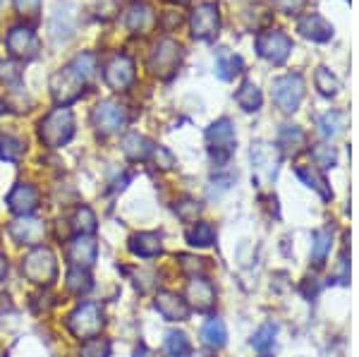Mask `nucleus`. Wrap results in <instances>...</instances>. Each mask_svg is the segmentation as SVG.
<instances>
[{
    "instance_id": "nucleus-28",
    "label": "nucleus",
    "mask_w": 359,
    "mask_h": 357,
    "mask_svg": "<svg viewBox=\"0 0 359 357\" xmlns=\"http://www.w3.org/2000/svg\"><path fill=\"white\" fill-rule=\"evenodd\" d=\"M235 99L249 113L259 111V108H262V91H259V86L254 84V82H245V84H242V89L237 91Z\"/></svg>"
},
{
    "instance_id": "nucleus-17",
    "label": "nucleus",
    "mask_w": 359,
    "mask_h": 357,
    "mask_svg": "<svg viewBox=\"0 0 359 357\" xmlns=\"http://www.w3.org/2000/svg\"><path fill=\"white\" fill-rule=\"evenodd\" d=\"M156 309H158V314L168 321H184L189 316L187 302L180 295H175V292H168V290L156 295Z\"/></svg>"
},
{
    "instance_id": "nucleus-12",
    "label": "nucleus",
    "mask_w": 359,
    "mask_h": 357,
    "mask_svg": "<svg viewBox=\"0 0 359 357\" xmlns=\"http://www.w3.org/2000/svg\"><path fill=\"white\" fill-rule=\"evenodd\" d=\"M221 27V15H218V5L216 3H204L192 13V34L194 39L208 41L218 34Z\"/></svg>"
},
{
    "instance_id": "nucleus-26",
    "label": "nucleus",
    "mask_w": 359,
    "mask_h": 357,
    "mask_svg": "<svg viewBox=\"0 0 359 357\" xmlns=\"http://www.w3.org/2000/svg\"><path fill=\"white\" fill-rule=\"evenodd\" d=\"M216 72L221 79H233L235 74L242 72V58L230 53L228 48H221L216 55Z\"/></svg>"
},
{
    "instance_id": "nucleus-7",
    "label": "nucleus",
    "mask_w": 359,
    "mask_h": 357,
    "mask_svg": "<svg viewBox=\"0 0 359 357\" xmlns=\"http://www.w3.org/2000/svg\"><path fill=\"white\" fill-rule=\"evenodd\" d=\"M208 149H211V156L216 159V163H225L235 151V128L228 118L213 123L206 132Z\"/></svg>"
},
{
    "instance_id": "nucleus-15",
    "label": "nucleus",
    "mask_w": 359,
    "mask_h": 357,
    "mask_svg": "<svg viewBox=\"0 0 359 357\" xmlns=\"http://www.w3.org/2000/svg\"><path fill=\"white\" fill-rule=\"evenodd\" d=\"M278 156L276 147H269V144H257L252 149V163H254V173L262 182H271L278 173Z\"/></svg>"
},
{
    "instance_id": "nucleus-47",
    "label": "nucleus",
    "mask_w": 359,
    "mask_h": 357,
    "mask_svg": "<svg viewBox=\"0 0 359 357\" xmlns=\"http://www.w3.org/2000/svg\"><path fill=\"white\" fill-rule=\"evenodd\" d=\"M5 274H8V259L0 255V278H3Z\"/></svg>"
},
{
    "instance_id": "nucleus-4",
    "label": "nucleus",
    "mask_w": 359,
    "mask_h": 357,
    "mask_svg": "<svg viewBox=\"0 0 359 357\" xmlns=\"http://www.w3.org/2000/svg\"><path fill=\"white\" fill-rule=\"evenodd\" d=\"M91 123L101 135H115L130 123V111L120 101H101L91 113Z\"/></svg>"
},
{
    "instance_id": "nucleus-19",
    "label": "nucleus",
    "mask_w": 359,
    "mask_h": 357,
    "mask_svg": "<svg viewBox=\"0 0 359 357\" xmlns=\"http://www.w3.org/2000/svg\"><path fill=\"white\" fill-rule=\"evenodd\" d=\"M74 25H77L74 5L72 3L57 5V10L53 13V22H50V36H53L55 41H60V39H69L74 32Z\"/></svg>"
},
{
    "instance_id": "nucleus-35",
    "label": "nucleus",
    "mask_w": 359,
    "mask_h": 357,
    "mask_svg": "<svg viewBox=\"0 0 359 357\" xmlns=\"http://www.w3.org/2000/svg\"><path fill=\"white\" fill-rule=\"evenodd\" d=\"M189 353V338L184 336V333H168L165 338V355L168 357H184Z\"/></svg>"
},
{
    "instance_id": "nucleus-49",
    "label": "nucleus",
    "mask_w": 359,
    "mask_h": 357,
    "mask_svg": "<svg viewBox=\"0 0 359 357\" xmlns=\"http://www.w3.org/2000/svg\"><path fill=\"white\" fill-rule=\"evenodd\" d=\"M5 111H8V103H5V101H0V115H3Z\"/></svg>"
},
{
    "instance_id": "nucleus-25",
    "label": "nucleus",
    "mask_w": 359,
    "mask_h": 357,
    "mask_svg": "<svg viewBox=\"0 0 359 357\" xmlns=\"http://www.w3.org/2000/svg\"><path fill=\"white\" fill-rule=\"evenodd\" d=\"M27 151V142L17 135H0V159L10 163H20V159Z\"/></svg>"
},
{
    "instance_id": "nucleus-36",
    "label": "nucleus",
    "mask_w": 359,
    "mask_h": 357,
    "mask_svg": "<svg viewBox=\"0 0 359 357\" xmlns=\"http://www.w3.org/2000/svg\"><path fill=\"white\" fill-rule=\"evenodd\" d=\"M276 324H266L262 326L257 333H254L252 338V345L254 350H259V353H269L271 348H273V341H276Z\"/></svg>"
},
{
    "instance_id": "nucleus-30",
    "label": "nucleus",
    "mask_w": 359,
    "mask_h": 357,
    "mask_svg": "<svg viewBox=\"0 0 359 357\" xmlns=\"http://www.w3.org/2000/svg\"><path fill=\"white\" fill-rule=\"evenodd\" d=\"M201 338H204V343L211 345V348H223L225 338H228V333H225V324L221 319L206 321L204 329H201Z\"/></svg>"
},
{
    "instance_id": "nucleus-13",
    "label": "nucleus",
    "mask_w": 359,
    "mask_h": 357,
    "mask_svg": "<svg viewBox=\"0 0 359 357\" xmlns=\"http://www.w3.org/2000/svg\"><path fill=\"white\" fill-rule=\"evenodd\" d=\"M10 235H13L17 245L36 247L46 238V223L32 216H20L17 221L10 223Z\"/></svg>"
},
{
    "instance_id": "nucleus-31",
    "label": "nucleus",
    "mask_w": 359,
    "mask_h": 357,
    "mask_svg": "<svg viewBox=\"0 0 359 357\" xmlns=\"http://www.w3.org/2000/svg\"><path fill=\"white\" fill-rule=\"evenodd\" d=\"M187 240H189V245H194V247H208L216 240V228H213L211 223H194V226L187 230Z\"/></svg>"
},
{
    "instance_id": "nucleus-43",
    "label": "nucleus",
    "mask_w": 359,
    "mask_h": 357,
    "mask_svg": "<svg viewBox=\"0 0 359 357\" xmlns=\"http://www.w3.org/2000/svg\"><path fill=\"white\" fill-rule=\"evenodd\" d=\"M180 267L189 274H196V271H204L206 264L204 259H196V257H187V255H180Z\"/></svg>"
},
{
    "instance_id": "nucleus-6",
    "label": "nucleus",
    "mask_w": 359,
    "mask_h": 357,
    "mask_svg": "<svg viewBox=\"0 0 359 357\" xmlns=\"http://www.w3.org/2000/svg\"><path fill=\"white\" fill-rule=\"evenodd\" d=\"M304 99V79L302 74H285L273 82V101L283 113H294Z\"/></svg>"
},
{
    "instance_id": "nucleus-9",
    "label": "nucleus",
    "mask_w": 359,
    "mask_h": 357,
    "mask_svg": "<svg viewBox=\"0 0 359 357\" xmlns=\"http://www.w3.org/2000/svg\"><path fill=\"white\" fill-rule=\"evenodd\" d=\"M103 79L111 86L113 91H125L127 86L135 82V62L130 55L115 53L111 60L106 62V70H103Z\"/></svg>"
},
{
    "instance_id": "nucleus-14",
    "label": "nucleus",
    "mask_w": 359,
    "mask_h": 357,
    "mask_svg": "<svg viewBox=\"0 0 359 357\" xmlns=\"http://www.w3.org/2000/svg\"><path fill=\"white\" fill-rule=\"evenodd\" d=\"M8 206L17 216H32L39 209V189L29 182H17L8 197Z\"/></svg>"
},
{
    "instance_id": "nucleus-24",
    "label": "nucleus",
    "mask_w": 359,
    "mask_h": 357,
    "mask_svg": "<svg viewBox=\"0 0 359 357\" xmlns=\"http://www.w3.org/2000/svg\"><path fill=\"white\" fill-rule=\"evenodd\" d=\"M304 144H306V135L299 128H294V125H285L280 130V135H278V147L285 154H299Z\"/></svg>"
},
{
    "instance_id": "nucleus-27",
    "label": "nucleus",
    "mask_w": 359,
    "mask_h": 357,
    "mask_svg": "<svg viewBox=\"0 0 359 357\" xmlns=\"http://www.w3.org/2000/svg\"><path fill=\"white\" fill-rule=\"evenodd\" d=\"M69 67H72V70L82 77L84 84H89V82H94V77L98 72V58L94 53H82V55H77L72 62H69Z\"/></svg>"
},
{
    "instance_id": "nucleus-41",
    "label": "nucleus",
    "mask_w": 359,
    "mask_h": 357,
    "mask_svg": "<svg viewBox=\"0 0 359 357\" xmlns=\"http://www.w3.org/2000/svg\"><path fill=\"white\" fill-rule=\"evenodd\" d=\"M311 159L321 168H331L335 163V151L331 147H326V144H318V147H314V151H311Z\"/></svg>"
},
{
    "instance_id": "nucleus-18",
    "label": "nucleus",
    "mask_w": 359,
    "mask_h": 357,
    "mask_svg": "<svg viewBox=\"0 0 359 357\" xmlns=\"http://www.w3.org/2000/svg\"><path fill=\"white\" fill-rule=\"evenodd\" d=\"M156 15L149 3H132L125 13V25L132 34H147L154 27Z\"/></svg>"
},
{
    "instance_id": "nucleus-33",
    "label": "nucleus",
    "mask_w": 359,
    "mask_h": 357,
    "mask_svg": "<svg viewBox=\"0 0 359 357\" xmlns=\"http://www.w3.org/2000/svg\"><path fill=\"white\" fill-rule=\"evenodd\" d=\"M318 128H321V132L326 137L340 135L343 128H345V115L340 113V111H331V113L321 115V118H318Z\"/></svg>"
},
{
    "instance_id": "nucleus-16",
    "label": "nucleus",
    "mask_w": 359,
    "mask_h": 357,
    "mask_svg": "<svg viewBox=\"0 0 359 357\" xmlns=\"http://www.w3.org/2000/svg\"><path fill=\"white\" fill-rule=\"evenodd\" d=\"M96 255H98V247H96V240L91 238V235H77V238H74L67 247L69 262H72V267H77V269L94 267Z\"/></svg>"
},
{
    "instance_id": "nucleus-2",
    "label": "nucleus",
    "mask_w": 359,
    "mask_h": 357,
    "mask_svg": "<svg viewBox=\"0 0 359 357\" xmlns=\"http://www.w3.org/2000/svg\"><path fill=\"white\" fill-rule=\"evenodd\" d=\"M22 274L27 281L36 285H50L57 276V262L55 255L48 247H34L29 255L22 259Z\"/></svg>"
},
{
    "instance_id": "nucleus-3",
    "label": "nucleus",
    "mask_w": 359,
    "mask_h": 357,
    "mask_svg": "<svg viewBox=\"0 0 359 357\" xmlns=\"http://www.w3.org/2000/svg\"><path fill=\"white\" fill-rule=\"evenodd\" d=\"M103 324H106L103 309L98 307L96 302H82L67 316V329L72 331V336L79 338V341H89V338L98 336Z\"/></svg>"
},
{
    "instance_id": "nucleus-39",
    "label": "nucleus",
    "mask_w": 359,
    "mask_h": 357,
    "mask_svg": "<svg viewBox=\"0 0 359 357\" xmlns=\"http://www.w3.org/2000/svg\"><path fill=\"white\" fill-rule=\"evenodd\" d=\"M20 82H22L20 67H17L13 60H0V84L15 89V86H20Z\"/></svg>"
},
{
    "instance_id": "nucleus-50",
    "label": "nucleus",
    "mask_w": 359,
    "mask_h": 357,
    "mask_svg": "<svg viewBox=\"0 0 359 357\" xmlns=\"http://www.w3.org/2000/svg\"><path fill=\"white\" fill-rule=\"evenodd\" d=\"M172 3H187V0H172Z\"/></svg>"
},
{
    "instance_id": "nucleus-11",
    "label": "nucleus",
    "mask_w": 359,
    "mask_h": 357,
    "mask_svg": "<svg viewBox=\"0 0 359 357\" xmlns=\"http://www.w3.org/2000/svg\"><path fill=\"white\" fill-rule=\"evenodd\" d=\"M5 46H8L10 55L20 58V60H32L39 53V39L36 34L32 32V27L17 25L10 29L8 39H5Z\"/></svg>"
},
{
    "instance_id": "nucleus-42",
    "label": "nucleus",
    "mask_w": 359,
    "mask_h": 357,
    "mask_svg": "<svg viewBox=\"0 0 359 357\" xmlns=\"http://www.w3.org/2000/svg\"><path fill=\"white\" fill-rule=\"evenodd\" d=\"M15 8L20 15L32 17L34 20V17L39 15V10H41V0H15Z\"/></svg>"
},
{
    "instance_id": "nucleus-32",
    "label": "nucleus",
    "mask_w": 359,
    "mask_h": 357,
    "mask_svg": "<svg viewBox=\"0 0 359 357\" xmlns=\"http://www.w3.org/2000/svg\"><path fill=\"white\" fill-rule=\"evenodd\" d=\"M72 228H74V233H77V235L94 233V228H96L94 211H91L89 206H79L77 214H74V218H72Z\"/></svg>"
},
{
    "instance_id": "nucleus-1",
    "label": "nucleus",
    "mask_w": 359,
    "mask_h": 357,
    "mask_svg": "<svg viewBox=\"0 0 359 357\" xmlns=\"http://www.w3.org/2000/svg\"><path fill=\"white\" fill-rule=\"evenodd\" d=\"M74 135V118L69 108L57 106L39 123V140H41L48 149L65 147Z\"/></svg>"
},
{
    "instance_id": "nucleus-21",
    "label": "nucleus",
    "mask_w": 359,
    "mask_h": 357,
    "mask_svg": "<svg viewBox=\"0 0 359 357\" xmlns=\"http://www.w3.org/2000/svg\"><path fill=\"white\" fill-rule=\"evenodd\" d=\"M187 297L199 312H206V309H211L213 302H216V290H213V285L208 283V281L194 278L187 288Z\"/></svg>"
},
{
    "instance_id": "nucleus-34",
    "label": "nucleus",
    "mask_w": 359,
    "mask_h": 357,
    "mask_svg": "<svg viewBox=\"0 0 359 357\" xmlns=\"http://www.w3.org/2000/svg\"><path fill=\"white\" fill-rule=\"evenodd\" d=\"M79 357H111V343L101 336H94L82 343Z\"/></svg>"
},
{
    "instance_id": "nucleus-44",
    "label": "nucleus",
    "mask_w": 359,
    "mask_h": 357,
    "mask_svg": "<svg viewBox=\"0 0 359 357\" xmlns=\"http://www.w3.org/2000/svg\"><path fill=\"white\" fill-rule=\"evenodd\" d=\"M175 211H177L180 218H184V221H192V218L199 214V206H196V201L187 199V201H182V204H177Z\"/></svg>"
},
{
    "instance_id": "nucleus-45",
    "label": "nucleus",
    "mask_w": 359,
    "mask_h": 357,
    "mask_svg": "<svg viewBox=\"0 0 359 357\" xmlns=\"http://www.w3.org/2000/svg\"><path fill=\"white\" fill-rule=\"evenodd\" d=\"M273 5L278 10H283V13H297L304 5V0H273Z\"/></svg>"
},
{
    "instance_id": "nucleus-5",
    "label": "nucleus",
    "mask_w": 359,
    "mask_h": 357,
    "mask_svg": "<svg viewBox=\"0 0 359 357\" xmlns=\"http://www.w3.org/2000/svg\"><path fill=\"white\" fill-rule=\"evenodd\" d=\"M84 86L86 84L82 82V77H79L69 65L62 67V70H57L53 77H50V94H53L57 106H62V108H67L72 101L82 99Z\"/></svg>"
},
{
    "instance_id": "nucleus-29",
    "label": "nucleus",
    "mask_w": 359,
    "mask_h": 357,
    "mask_svg": "<svg viewBox=\"0 0 359 357\" xmlns=\"http://www.w3.org/2000/svg\"><path fill=\"white\" fill-rule=\"evenodd\" d=\"M67 290L72 292V295H84V292L91 290V276L86 269H77L72 267L67 274V281H65Z\"/></svg>"
},
{
    "instance_id": "nucleus-8",
    "label": "nucleus",
    "mask_w": 359,
    "mask_h": 357,
    "mask_svg": "<svg viewBox=\"0 0 359 357\" xmlns=\"http://www.w3.org/2000/svg\"><path fill=\"white\" fill-rule=\"evenodd\" d=\"M180 58H182V48H180V43L170 41V39H163V41L156 43V48L151 50V58H149V70L156 72L158 77H170V74L177 70Z\"/></svg>"
},
{
    "instance_id": "nucleus-20",
    "label": "nucleus",
    "mask_w": 359,
    "mask_h": 357,
    "mask_svg": "<svg viewBox=\"0 0 359 357\" xmlns=\"http://www.w3.org/2000/svg\"><path fill=\"white\" fill-rule=\"evenodd\" d=\"M299 32H302V36L311 39V41H328L333 36V27L316 13L304 15L299 20Z\"/></svg>"
},
{
    "instance_id": "nucleus-46",
    "label": "nucleus",
    "mask_w": 359,
    "mask_h": 357,
    "mask_svg": "<svg viewBox=\"0 0 359 357\" xmlns=\"http://www.w3.org/2000/svg\"><path fill=\"white\" fill-rule=\"evenodd\" d=\"M135 357H158V353H154V350L147 348V345H139L135 350Z\"/></svg>"
},
{
    "instance_id": "nucleus-38",
    "label": "nucleus",
    "mask_w": 359,
    "mask_h": 357,
    "mask_svg": "<svg viewBox=\"0 0 359 357\" xmlns=\"http://www.w3.org/2000/svg\"><path fill=\"white\" fill-rule=\"evenodd\" d=\"M328 252H331V230H318L314 235V245H311V257L316 264H321Z\"/></svg>"
},
{
    "instance_id": "nucleus-48",
    "label": "nucleus",
    "mask_w": 359,
    "mask_h": 357,
    "mask_svg": "<svg viewBox=\"0 0 359 357\" xmlns=\"http://www.w3.org/2000/svg\"><path fill=\"white\" fill-rule=\"evenodd\" d=\"M189 357H213V355L208 353V350H196V353H192Z\"/></svg>"
},
{
    "instance_id": "nucleus-22",
    "label": "nucleus",
    "mask_w": 359,
    "mask_h": 357,
    "mask_svg": "<svg viewBox=\"0 0 359 357\" xmlns=\"http://www.w3.org/2000/svg\"><path fill=\"white\" fill-rule=\"evenodd\" d=\"M130 252L135 257H142V259L158 257L161 252H163V245H161V235H156V233H137L135 238L130 240Z\"/></svg>"
},
{
    "instance_id": "nucleus-23",
    "label": "nucleus",
    "mask_w": 359,
    "mask_h": 357,
    "mask_svg": "<svg viewBox=\"0 0 359 357\" xmlns=\"http://www.w3.org/2000/svg\"><path fill=\"white\" fill-rule=\"evenodd\" d=\"M123 151H125V156L132 161H147L154 151V144L149 142L147 137L132 132V135H127L123 140Z\"/></svg>"
},
{
    "instance_id": "nucleus-40",
    "label": "nucleus",
    "mask_w": 359,
    "mask_h": 357,
    "mask_svg": "<svg viewBox=\"0 0 359 357\" xmlns=\"http://www.w3.org/2000/svg\"><path fill=\"white\" fill-rule=\"evenodd\" d=\"M316 86H318V91H321L323 96H335V94H338V89H340L338 79H335L333 74L326 70V67H321V70L316 72Z\"/></svg>"
},
{
    "instance_id": "nucleus-10",
    "label": "nucleus",
    "mask_w": 359,
    "mask_h": 357,
    "mask_svg": "<svg viewBox=\"0 0 359 357\" xmlns=\"http://www.w3.org/2000/svg\"><path fill=\"white\" fill-rule=\"evenodd\" d=\"M257 50H259V55L266 58V60L280 65V62H285V58L290 55L292 41L283 32L271 29V32H264L257 36Z\"/></svg>"
},
{
    "instance_id": "nucleus-37",
    "label": "nucleus",
    "mask_w": 359,
    "mask_h": 357,
    "mask_svg": "<svg viewBox=\"0 0 359 357\" xmlns=\"http://www.w3.org/2000/svg\"><path fill=\"white\" fill-rule=\"evenodd\" d=\"M297 175L302 177V180H304L309 187H314L316 192H321V197H323V199H331V189L326 187V180H323V177L318 175V173H316L314 168H311V166H309V168H297Z\"/></svg>"
}]
</instances>
